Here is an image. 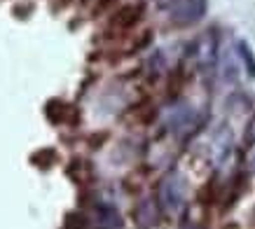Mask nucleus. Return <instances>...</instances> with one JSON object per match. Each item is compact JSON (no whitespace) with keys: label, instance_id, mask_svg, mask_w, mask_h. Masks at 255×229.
Listing matches in <instances>:
<instances>
[{"label":"nucleus","instance_id":"obj_8","mask_svg":"<svg viewBox=\"0 0 255 229\" xmlns=\"http://www.w3.org/2000/svg\"><path fill=\"white\" fill-rule=\"evenodd\" d=\"M157 5H159V7H164V9H169L171 5H173V2H178V0H155Z\"/></svg>","mask_w":255,"mask_h":229},{"label":"nucleus","instance_id":"obj_7","mask_svg":"<svg viewBox=\"0 0 255 229\" xmlns=\"http://www.w3.org/2000/svg\"><path fill=\"white\" fill-rule=\"evenodd\" d=\"M244 140H246V145H255V114L251 117V122L246 124V133H244Z\"/></svg>","mask_w":255,"mask_h":229},{"label":"nucleus","instance_id":"obj_6","mask_svg":"<svg viewBox=\"0 0 255 229\" xmlns=\"http://www.w3.org/2000/svg\"><path fill=\"white\" fill-rule=\"evenodd\" d=\"M237 56H239V61L244 63V68H246L248 75L255 77V54H253V49L248 47V42H244V40L237 42Z\"/></svg>","mask_w":255,"mask_h":229},{"label":"nucleus","instance_id":"obj_5","mask_svg":"<svg viewBox=\"0 0 255 229\" xmlns=\"http://www.w3.org/2000/svg\"><path fill=\"white\" fill-rule=\"evenodd\" d=\"M157 206L152 204V201H143L138 206V211H136V220H138V225L143 229H150L157 225Z\"/></svg>","mask_w":255,"mask_h":229},{"label":"nucleus","instance_id":"obj_1","mask_svg":"<svg viewBox=\"0 0 255 229\" xmlns=\"http://www.w3.org/2000/svg\"><path fill=\"white\" fill-rule=\"evenodd\" d=\"M220 49H218V38L216 33H201L199 38H197V42H194V63H197V68L201 70V73H213L218 66V61H220Z\"/></svg>","mask_w":255,"mask_h":229},{"label":"nucleus","instance_id":"obj_2","mask_svg":"<svg viewBox=\"0 0 255 229\" xmlns=\"http://www.w3.org/2000/svg\"><path fill=\"white\" fill-rule=\"evenodd\" d=\"M209 9V0H178L169 7V19L178 26H192L201 21Z\"/></svg>","mask_w":255,"mask_h":229},{"label":"nucleus","instance_id":"obj_4","mask_svg":"<svg viewBox=\"0 0 255 229\" xmlns=\"http://www.w3.org/2000/svg\"><path fill=\"white\" fill-rule=\"evenodd\" d=\"M194 119V113H192V108H187V106H178L171 110L169 114V126L173 131H180V129H187L190 124H192Z\"/></svg>","mask_w":255,"mask_h":229},{"label":"nucleus","instance_id":"obj_3","mask_svg":"<svg viewBox=\"0 0 255 229\" xmlns=\"http://www.w3.org/2000/svg\"><path fill=\"white\" fill-rule=\"evenodd\" d=\"M183 201H185V180H183V176H178V173H171L159 185V204L166 211L176 213V211H180Z\"/></svg>","mask_w":255,"mask_h":229},{"label":"nucleus","instance_id":"obj_9","mask_svg":"<svg viewBox=\"0 0 255 229\" xmlns=\"http://www.w3.org/2000/svg\"><path fill=\"white\" fill-rule=\"evenodd\" d=\"M251 166H253V171H255V152H253V159H251Z\"/></svg>","mask_w":255,"mask_h":229}]
</instances>
